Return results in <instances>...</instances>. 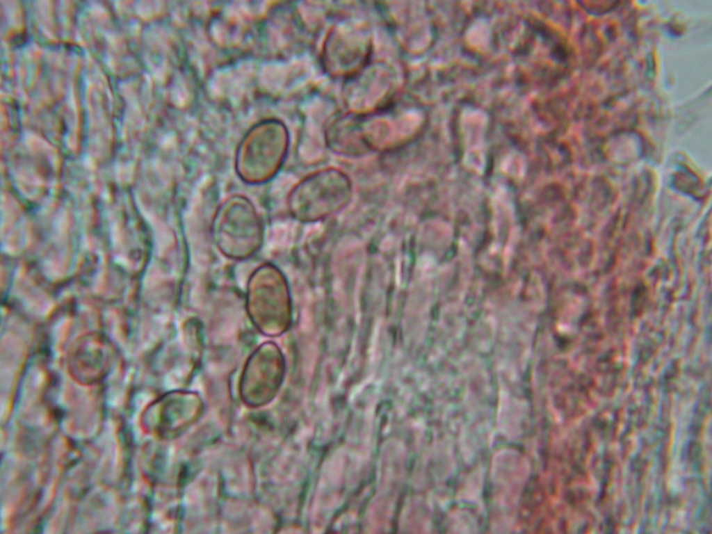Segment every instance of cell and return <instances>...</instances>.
Instances as JSON below:
<instances>
[{
	"mask_svg": "<svg viewBox=\"0 0 712 534\" xmlns=\"http://www.w3.org/2000/svg\"><path fill=\"white\" fill-rule=\"evenodd\" d=\"M113 350L105 338L96 334L83 337L69 355V368L79 382L92 384L102 379L110 366Z\"/></svg>",
	"mask_w": 712,
	"mask_h": 534,
	"instance_id": "obj_5",
	"label": "cell"
},
{
	"mask_svg": "<svg viewBox=\"0 0 712 534\" xmlns=\"http://www.w3.org/2000/svg\"><path fill=\"white\" fill-rule=\"evenodd\" d=\"M352 193V184L346 173L335 168L318 170L297 186L293 197V211L302 221L319 220L344 208Z\"/></svg>",
	"mask_w": 712,
	"mask_h": 534,
	"instance_id": "obj_2",
	"label": "cell"
},
{
	"mask_svg": "<svg viewBox=\"0 0 712 534\" xmlns=\"http://www.w3.org/2000/svg\"><path fill=\"white\" fill-rule=\"evenodd\" d=\"M405 111L396 106L340 118L330 128L327 141L338 153L360 155L403 141Z\"/></svg>",
	"mask_w": 712,
	"mask_h": 534,
	"instance_id": "obj_1",
	"label": "cell"
},
{
	"mask_svg": "<svg viewBox=\"0 0 712 534\" xmlns=\"http://www.w3.org/2000/svg\"><path fill=\"white\" fill-rule=\"evenodd\" d=\"M370 39L360 29H335L327 38L323 60L327 70L336 75L350 76L357 72L366 61Z\"/></svg>",
	"mask_w": 712,
	"mask_h": 534,
	"instance_id": "obj_4",
	"label": "cell"
},
{
	"mask_svg": "<svg viewBox=\"0 0 712 534\" xmlns=\"http://www.w3.org/2000/svg\"><path fill=\"white\" fill-rule=\"evenodd\" d=\"M202 407L195 400L184 397L162 399L151 405L143 417L148 432L172 439L186 432L200 418Z\"/></svg>",
	"mask_w": 712,
	"mask_h": 534,
	"instance_id": "obj_3",
	"label": "cell"
}]
</instances>
